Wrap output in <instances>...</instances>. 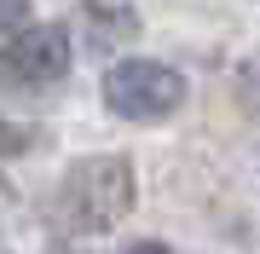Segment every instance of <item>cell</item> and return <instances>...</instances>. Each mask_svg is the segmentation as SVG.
Listing matches in <instances>:
<instances>
[{"label":"cell","instance_id":"obj_1","mask_svg":"<svg viewBox=\"0 0 260 254\" xmlns=\"http://www.w3.org/2000/svg\"><path fill=\"white\" fill-rule=\"evenodd\" d=\"M133 162L127 156H87L58 185V226L64 231H110L133 208Z\"/></svg>","mask_w":260,"mask_h":254},{"label":"cell","instance_id":"obj_2","mask_svg":"<svg viewBox=\"0 0 260 254\" xmlns=\"http://www.w3.org/2000/svg\"><path fill=\"white\" fill-rule=\"evenodd\" d=\"M104 104L127 122H168L185 104V76L156 58H121L104 76Z\"/></svg>","mask_w":260,"mask_h":254},{"label":"cell","instance_id":"obj_3","mask_svg":"<svg viewBox=\"0 0 260 254\" xmlns=\"http://www.w3.org/2000/svg\"><path fill=\"white\" fill-rule=\"evenodd\" d=\"M70 76V29L41 23V29H18L12 41H0V87H52Z\"/></svg>","mask_w":260,"mask_h":254},{"label":"cell","instance_id":"obj_4","mask_svg":"<svg viewBox=\"0 0 260 254\" xmlns=\"http://www.w3.org/2000/svg\"><path fill=\"white\" fill-rule=\"evenodd\" d=\"M81 23L93 29L99 47H116V41H133V35H139V18H133L127 6H99V0L81 6Z\"/></svg>","mask_w":260,"mask_h":254},{"label":"cell","instance_id":"obj_5","mask_svg":"<svg viewBox=\"0 0 260 254\" xmlns=\"http://www.w3.org/2000/svg\"><path fill=\"white\" fill-rule=\"evenodd\" d=\"M29 144H35V127H23V122H6V116H0V156H23Z\"/></svg>","mask_w":260,"mask_h":254},{"label":"cell","instance_id":"obj_6","mask_svg":"<svg viewBox=\"0 0 260 254\" xmlns=\"http://www.w3.org/2000/svg\"><path fill=\"white\" fill-rule=\"evenodd\" d=\"M29 23V0H0V35H18Z\"/></svg>","mask_w":260,"mask_h":254},{"label":"cell","instance_id":"obj_7","mask_svg":"<svg viewBox=\"0 0 260 254\" xmlns=\"http://www.w3.org/2000/svg\"><path fill=\"white\" fill-rule=\"evenodd\" d=\"M127 254H168V248H162V243H133Z\"/></svg>","mask_w":260,"mask_h":254},{"label":"cell","instance_id":"obj_8","mask_svg":"<svg viewBox=\"0 0 260 254\" xmlns=\"http://www.w3.org/2000/svg\"><path fill=\"white\" fill-rule=\"evenodd\" d=\"M249 104H254V110H260V69H254V76H249Z\"/></svg>","mask_w":260,"mask_h":254}]
</instances>
